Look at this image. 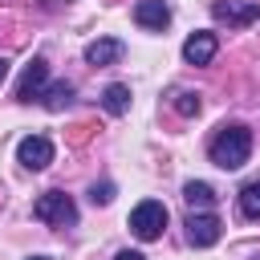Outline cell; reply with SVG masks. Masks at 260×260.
<instances>
[{"instance_id":"12","label":"cell","mask_w":260,"mask_h":260,"mask_svg":"<svg viewBox=\"0 0 260 260\" xmlns=\"http://www.w3.org/2000/svg\"><path fill=\"white\" fill-rule=\"evenodd\" d=\"M73 102V81H53V85H45V93H41V106L45 110H65Z\"/></svg>"},{"instance_id":"19","label":"cell","mask_w":260,"mask_h":260,"mask_svg":"<svg viewBox=\"0 0 260 260\" xmlns=\"http://www.w3.org/2000/svg\"><path fill=\"white\" fill-rule=\"evenodd\" d=\"M28 260H53V256H28Z\"/></svg>"},{"instance_id":"9","label":"cell","mask_w":260,"mask_h":260,"mask_svg":"<svg viewBox=\"0 0 260 260\" xmlns=\"http://www.w3.org/2000/svg\"><path fill=\"white\" fill-rule=\"evenodd\" d=\"M134 20L142 28H150V32H162L171 24V8H167V0H138L134 4Z\"/></svg>"},{"instance_id":"18","label":"cell","mask_w":260,"mask_h":260,"mask_svg":"<svg viewBox=\"0 0 260 260\" xmlns=\"http://www.w3.org/2000/svg\"><path fill=\"white\" fill-rule=\"evenodd\" d=\"M4 77H8V61L0 57V81H4Z\"/></svg>"},{"instance_id":"7","label":"cell","mask_w":260,"mask_h":260,"mask_svg":"<svg viewBox=\"0 0 260 260\" xmlns=\"http://www.w3.org/2000/svg\"><path fill=\"white\" fill-rule=\"evenodd\" d=\"M45 85H49V61L45 57H32L24 65V73H20V81H16V98L20 102H32V98L45 93Z\"/></svg>"},{"instance_id":"11","label":"cell","mask_w":260,"mask_h":260,"mask_svg":"<svg viewBox=\"0 0 260 260\" xmlns=\"http://www.w3.org/2000/svg\"><path fill=\"white\" fill-rule=\"evenodd\" d=\"M183 199H187L191 211H211V207H215V191H211V183H199V179H191V183L183 187Z\"/></svg>"},{"instance_id":"16","label":"cell","mask_w":260,"mask_h":260,"mask_svg":"<svg viewBox=\"0 0 260 260\" xmlns=\"http://www.w3.org/2000/svg\"><path fill=\"white\" fill-rule=\"evenodd\" d=\"M110 199H114V183H93V187H89V203H93V207H106Z\"/></svg>"},{"instance_id":"15","label":"cell","mask_w":260,"mask_h":260,"mask_svg":"<svg viewBox=\"0 0 260 260\" xmlns=\"http://www.w3.org/2000/svg\"><path fill=\"white\" fill-rule=\"evenodd\" d=\"M199 106H203V102H199V93H195V89H179V93H175V110H179L183 118H195V114H199Z\"/></svg>"},{"instance_id":"8","label":"cell","mask_w":260,"mask_h":260,"mask_svg":"<svg viewBox=\"0 0 260 260\" xmlns=\"http://www.w3.org/2000/svg\"><path fill=\"white\" fill-rule=\"evenodd\" d=\"M215 49H219L215 32H191V37L183 41V61H187V65H207V61L215 57Z\"/></svg>"},{"instance_id":"13","label":"cell","mask_w":260,"mask_h":260,"mask_svg":"<svg viewBox=\"0 0 260 260\" xmlns=\"http://www.w3.org/2000/svg\"><path fill=\"white\" fill-rule=\"evenodd\" d=\"M102 106H106V114H126L130 110V85H122V81H114V85H106L102 89Z\"/></svg>"},{"instance_id":"3","label":"cell","mask_w":260,"mask_h":260,"mask_svg":"<svg viewBox=\"0 0 260 260\" xmlns=\"http://www.w3.org/2000/svg\"><path fill=\"white\" fill-rule=\"evenodd\" d=\"M162 228H167V207L158 203V199H142L134 211H130V232L138 236V240H158L162 236Z\"/></svg>"},{"instance_id":"1","label":"cell","mask_w":260,"mask_h":260,"mask_svg":"<svg viewBox=\"0 0 260 260\" xmlns=\"http://www.w3.org/2000/svg\"><path fill=\"white\" fill-rule=\"evenodd\" d=\"M207 154H211V162H215L219 171H240V167L248 162V154H252V130L240 126V122L219 126L215 138L207 142Z\"/></svg>"},{"instance_id":"6","label":"cell","mask_w":260,"mask_h":260,"mask_svg":"<svg viewBox=\"0 0 260 260\" xmlns=\"http://www.w3.org/2000/svg\"><path fill=\"white\" fill-rule=\"evenodd\" d=\"M211 16L223 20V24H232V28H244V24L260 20V4L256 0H215L211 4Z\"/></svg>"},{"instance_id":"5","label":"cell","mask_w":260,"mask_h":260,"mask_svg":"<svg viewBox=\"0 0 260 260\" xmlns=\"http://www.w3.org/2000/svg\"><path fill=\"white\" fill-rule=\"evenodd\" d=\"M16 162H20L24 171H45V167L53 162V142H49L45 134L20 138V142H16Z\"/></svg>"},{"instance_id":"2","label":"cell","mask_w":260,"mask_h":260,"mask_svg":"<svg viewBox=\"0 0 260 260\" xmlns=\"http://www.w3.org/2000/svg\"><path fill=\"white\" fill-rule=\"evenodd\" d=\"M32 215H37L41 223H49V228H73V223H77V207H73V199H69L65 191H45V195L32 203Z\"/></svg>"},{"instance_id":"4","label":"cell","mask_w":260,"mask_h":260,"mask_svg":"<svg viewBox=\"0 0 260 260\" xmlns=\"http://www.w3.org/2000/svg\"><path fill=\"white\" fill-rule=\"evenodd\" d=\"M223 236V223L215 211H191L187 215V244L191 248H211Z\"/></svg>"},{"instance_id":"10","label":"cell","mask_w":260,"mask_h":260,"mask_svg":"<svg viewBox=\"0 0 260 260\" xmlns=\"http://www.w3.org/2000/svg\"><path fill=\"white\" fill-rule=\"evenodd\" d=\"M122 53H126V45L118 37H98V41L85 45V61L89 65H114V61H122Z\"/></svg>"},{"instance_id":"14","label":"cell","mask_w":260,"mask_h":260,"mask_svg":"<svg viewBox=\"0 0 260 260\" xmlns=\"http://www.w3.org/2000/svg\"><path fill=\"white\" fill-rule=\"evenodd\" d=\"M236 203H240V215L244 219H260V179L244 183L240 195H236Z\"/></svg>"},{"instance_id":"17","label":"cell","mask_w":260,"mask_h":260,"mask_svg":"<svg viewBox=\"0 0 260 260\" xmlns=\"http://www.w3.org/2000/svg\"><path fill=\"white\" fill-rule=\"evenodd\" d=\"M114 260H146V256H142V252H130V248H126V252H118Z\"/></svg>"}]
</instances>
